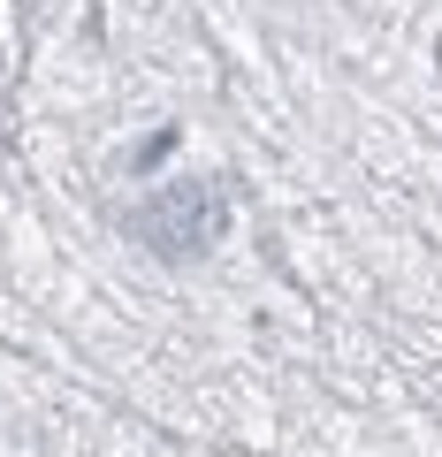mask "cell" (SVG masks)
Wrapping results in <instances>:
<instances>
[{
	"label": "cell",
	"mask_w": 442,
	"mask_h": 457,
	"mask_svg": "<svg viewBox=\"0 0 442 457\" xmlns=\"http://www.w3.org/2000/svg\"><path fill=\"white\" fill-rule=\"evenodd\" d=\"M130 237L153 252V260H198V252H213L221 237H229V191L221 183H161L153 198H138L130 213Z\"/></svg>",
	"instance_id": "cell-1"
},
{
	"label": "cell",
	"mask_w": 442,
	"mask_h": 457,
	"mask_svg": "<svg viewBox=\"0 0 442 457\" xmlns=\"http://www.w3.org/2000/svg\"><path fill=\"white\" fill-rule=\"evenodd\" d=\"M435 62H442V46H435Z\"/></svg>",
	"instance_id": "cell-2"
}]
</instances>
